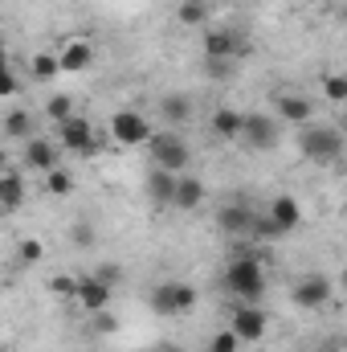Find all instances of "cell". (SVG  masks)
I'll return each instance as SVG.
<instances>
[{
	"label": "cell",
	"mask_w": 347,
	"mask_h": 352,
	"mask_svg": "<svg viewBox=\"0 0 347 352\" xmlns=\"http://www.w3.org/2000/svg\"><path fill=\"white\" fill-rule=\"evenodd\" d=\"M225 291L237 295L241 303H258L265 295V266H261V258H254V254L229 258V266H225Z\"/></svg>",
	"instance_id": "6da1fadb"
},
{
	"label": "cell",
	"mask_w": 347,
	"mask_h": 352,
	"mask_svg": "<svg viewBox=\"0 0 347 352\" xmlns=\"http://www.w3.org/2000/svg\"><path fill=\"white\" fill-rule=\"evenodd\" d=\"M298 152L311 160V164H335L344 156V135L327 123H307L302 135H298Z\"/></svg>",
	"instance_id": "7a4b0ae2"
},
{
	"label": "cell",
	"mask_w": 347,
	"mask_h": 352,
	"mask_svg": "<svg viewBox=\"0 0 347 352\" xmlns=\"http://www.w3.org/2000/svg\"><path fill=\"white\" fill-rule=\"evenodd\" d=\"M147 148H152V164L164 168V173L184 176L188 173V164H192V152H188V144H184L176 131H160V135H152Z\"/></svg>",
	"instance_id": "3957f363"
},
{
	"label": "cell",
	"mask_w": 347,
	"mask_h": 352,
	"mask_svg": "<svg viewBox=\"0 0 347 352\" xmlns=\"http://www.w3.org/2000/svg\"><path fill=\"white\" fill-rule=\"evenodd\" d=\"M282 140V119L278 115H261V111H250L246 115V131H241V144L250 152H274Z\"/></svg>",
	"instance_id": "277c9868"
},
{
	"label": "cell",
	"mask_w": 347,
	"mask_h": 352,
	"mask_svg": "<svg viewBox=\"0 0 347 352\" xmlns=\"http://www.w3.org/2000/svg\"><path fill=\"white\" fill-rule=\"evenodd\" d=\"M196 307V287H188V283H160L156 291H152V311H160V316H188Z\"/></svg>",
	"instance_id": "5b68a950"
},
{
	"label": "cell",
	"mask_w": 347,
	"mask_h": 352,
	"mask_svg": "<svg viewBox=\"0 0 347 352\" xmlns=\"http://www.w3.org/2000/svg\"><path fill=\"white\" fill-rule=\"evenodd\" d=\"M110 140L123 144V148H135V144H152V123L143 119V111H115L110 115Z\"/></svg>",
	"instance_id": "8992f818"
},
{
	"label": "cell",
	"mask_w": 347,
	"mask_h": 352,
	"mask_svg": "<svg viewBox=\"0 0 347 352\" xmlns=\"http://www.w3.org/2000/svg\"><path fill=\"white\" fill-rule=\"evenodd\" d=\"M294 307H302V311H319V307H327L331 303V295H335V283L327 278V274H319V270H311V274H302L298 283H294Z\"/></svg>",
	"instance_id": "52a82bcc"
},
{
	"label": "cell",
	"mask_w": 347,
	"mask_h": 352,
	"mask_svg": "<svg viewBox=\"0 0 347 352\" xmlns=\"http://www.w3.org/2000/svg\"><path fill=\"white\" fill-rule=\"evenodd\" d=\"M229 328H233V336L241 344H258V340H265V332H270V316L261 307H254V303H241V307L229 311Z\"/></svg>",
	"instance_id": "ba28073f"
},
{
	"label": "cell",
	"mask_w": 347,
	"mask_h": 352,
	"mask_svg": "<svg viewBox=\"0 0 347 352\" xmlns=\"http://www.w3.org/2000/svg\"><path fill=\"white\" fill-rule=\"evenodd\" d=\"M58 144L66 148V152H78V156H90L94 148H98V135H94V127H90L82 115H74V119H66V123H58Z\"/></svg>",
	"instance_id": "9c48e42d"
},
{
	"label": "cell",
	"mask_w": 347,
	"mask_h": 352,
	"mask_svg": "<svg viewBox=\"0 0 347 352\" xmlns=\"http://www.w3.org/2000/svg\"><path fill=\"white\" fill-rule=\"evenodd\" d=\"M241 54H246V45H241L237 33H229V29H208L204 33V58L208 62H233Z\"/></svg>",
	"instance_id": "30bf717a"
},
{
	"label": "cell",
	"mask_w": 347,
	"mask_h": 352,
	"mask_svg": "<svg viewBox=\"0 0 347 352\" xmlns=\"http://www.w3.org/2000/svg\"><path fill=\"white\" fill-rule=\"evenodd\" d=\"M94 58H98V50H94V41H86V37H74V41H66V45L58 50L62 74H82V70L94 66Z\"/></svg>",
	"instance_id": "8fae6325"
},
{
	"label": "cell",
	"mask_w": 347,
	"mask_h": 352,
	"mask_svg": "<svg viewBox=\"0 0 347 352\" xmlns=\"http://www.w3.org/2000/svg\"><path fill=\"white\" fill-rule=\"evenodd\" d=\"M58 156H62V144L58 140H45V135H33L25 144V164L33 173H53L58 168Z\"/></svg>",
	"instance_id": "7c38bea8"
},
{
	"label": "cell",
	"mask_w": 347,
	"mask_h": 352,
	"mask_svg": "<svg viewBox=\"0 0 347 352\" xmlns=\"http://www.w3.org/2000/svg\"><path fill=\"white\" fill-rule=\"evenodd\" d=\"M254 221H258V213L250 209V205H225V209H217V226L229 234V238H246V234H254Z\"/></svg>",
	"instance_id": "4fadbf2b"
},
{
	"label": "cell",
	"mask_w": 347,
	"mask_h": 352,
	"mask_svg": "<svg viewBox=\"0 0 347 352\" xmlns=\"http://www.w3.org/2000/svg\"><path fill=\"white\" fill-rule=\"evenodd\" d=\"M110 283H102V278H94V274H82V283H78V307L90 311V316H98V311H106L110 307Z\"/></svg>",
	"instance_id": "5bb4252c"
},
{
	"label": "cell",
	"mask_w": 347,
	"mask_h": 352,
	"mask_svg": "<svg viewBox=\"0 0 347 352\" xmlns=\"http://www.w3.org/2000/svg\"><path fill=\"white\" fill-rule=\"evenodd\" d=\"M176 184H180L176 173L152 168V173H147V201H152L156 209H176Z\"/></svg>",
	"instance_id": "9a60e30c"
},
{
	"label": "cell",
	"mask_w": 347,
	"mask_h": 352,
	"mask_svg": "<svg viewBox=\"0 0 347 352\" xmlns=\"http://www.w3.org/2000/svg\"><path fill=\"white\" fill-rule=\"evenodd\" d=\"M274 111H278L282 123H298V127H307V123L315 119V102H311L307 94H278Z\"/></svg>",
	"instance_id": "2e32d148"
},
{
	"label": "cell",
	"mask_w": 347,
	"mask_h": 352,
	"mask_svg": "<svg viewBox=\"0 0 347 352\" xmlns=\"http://www.w3.org/2000/svg\"><path fill=\"white\" fill-rule=\"evenodd\" d=\"M241 131H246V111H237V107H217V111H213V135H217V140L237 144Z\"/></svg>",
	"instance_id": "e0dca14e"
},
{
	"label": "cell",
	"mask_w": 347,
	"mask_h": 352,
	"mask_svg": "<svg viewBox=\"0 0 347 352\" xmlns=\"http://www.w3.org/2000/svg\"><path fill=\"white\" fill-rule=\"evenodd\" d=\"M192 115H196L192 94H180V90H176V94H164V98H160V119H164V123L180 127V123H188Z\"/></svg>",
	"instance_id": "ac0fdd59"
},
{
	"label": "cell",
	"mask_w": 347,
	"mask_h": 352,
	"mask_svg": "<svg viewBox=\"0 0 347 352\" xmlns=\"http://www.w3.org/2000/svg\"><path fill=\"white\" fill-rule=\"evenodd\" d=\"M200 201H204V180L184 173L180 184H176V209L180 213H192V209H200Z\"/></svg>",
	"instance_id": "d6986e66"
},
{
	"label": "cell",
	"mask_w": 347,
	"mask_h": 352,
	"mask_svg": "<svg viewBox=\"0 0 347 352\" xmlns=\"http://www.w3.org/2000/svg\"><path fill=\"white\" fill-rule=\"evenodd\" d=\"M265 213H270V217H274V221H278L286 234H290V230L302 221V209H298V201H294V197H286V192H282V197H274V201L265 205Z\"/></svg>",
	"instance_id": "ffe728a7"
},
{
	"label": "cell",
	"mask_w": 347,
	"mask_h": 352,
	"mask_svg": "<svg viewBox=\"0 0 347 352\" xmlns=\"http://www.w3.org/2000/svg\"><path fill=\"white\" fill-rule=\"evenodd\" d=\"M21 201H25V180H21V173L8 168L0 176V209L12 213V209H21Z\"/></svg>",
	"instance_id": "44dd1931"
},
{
	"label": "cell",
	"mask_w": 347,
	"mask_h": 352,
	"mask_svg": "<svg viewBox=\"0 0 347 352\" xmlns=\"http://www.w3.org/2000/svg\"><path fill=\"white\" fill-rule=\"evenodd\" d=\"M58 74H62L58 54H45V50H41V54H33V58H29V78H33V82H53Z\"/></svg>",
	"instance_id": "7402d4cb"
},
{
	"label": "cell",
	"mask_w": 347,
	"mask_h": 352,
	"mask_svg": "<svg viewBox=\"0 0 347 352\" xmlns=\"http://www.w3.org/2000/svg\"><path fill=\"white\" fill-rule=\"evenodd\" d=\"M4 135L29 144V140H33V111H8V115H4Z\"/></svg>",
	"instance_id": "603a6c76"
},
{
	"label": "cell",
	"mask_w": 347,
	"mask_h": 352,
	"mask_svg": "<svg viewBox=\"0 0 347 352\" xmlns=\"http://www.w3.org/2000/svg\"><path fill=\"white\" fill-rule=\"evenodd\" d=\"M45 115H49L53 123H66V119H74V98H70V94H53V98L45 102Z\"/></svg>",
	"instance_id": "cb8c5ba5"
},
{
	"label": "cell",
	"mask_w": 347,
	"mask_h": 352,
	"mask_svg": "<svg viewBox=\"0 0 347 352\" xmlns=\"http://www.w3.org/2000/svg\"><path fill=\"white\" fill-rule=\"evenodd\" d=\"M204 16H208V4H200V0H184L176 8V21L180 25H204Z\"/></svg>",
	"instance_id": "d4e9b609"
},
{
	"label": "cell",
	"mask_w": 347,
	"mask_h": 352,
	"mask_svg": "<svg viewBox=\"0 0 347 352\" xmlns=\"http://www.w3.org/2000/svg\"><path fill=\"white\" fill-rule=\"evenodd\" d=\"M45 188L53 197H70L74 192V176L66 173V168H53V173H45Z\"/></svg>",
	"instance_id": "484cf974"
},
{
	"label": "cell",
	"mask_w": 347,
	"mask_h": 352,
	"mask_svg": "<svg viewBox=\"0 0 347 352\" xmlns=\"http://www.w3.org/2000/svg\"><path fill=\"white\" fill-rule=\"evenodd\" d=\"M323 94L327 102H347V74H323Z\"/></svg>",
	"instance_id": "4316f807"
},
{
	"label": "cell",
	"mask_w": 347,
	"mask_h": 352,
	"mask_svg": "<svg viewBox=\"0 0 347 352\" xmlns=\"http://www.w3.org/2000/svg\"><path fill=\"white\" fill-rule=\"evenodd\" d=\"M70 242H74V246H78V250H90V246H94V242H98V230H94V226H90V221H78V226H74V230H70Z\"/></svg>",
	"instance_id": "83f0119b"
},
{
	"label": "cell",
	"mask_w": 347,
	"mask_h": 352,
	"mask_svg": "<svg viewBox=\"0 0 347 352\" xmlns=\"http://www.w3.org/2000/svg\"><path fill=\"white\" fill-rule=\"evenodd\" d=\"M254 234H258V238H282L286 230H282V226H278V221H274V217H270L265 209H261L258 221H254Z\"/></svg>",
	"instance_id": "f1b7e54d"
},
{
	"label": "cell",
	"mask_w": 347,
	"mask_h": 352,
	"mask_svg": "<svg viewBox=\"0 0 347 352\" xmlns=\"http://www.w3.org/2000/svg\"><path fill=\"white\" fill-rule=\"evenodd\" d=\"M90 274H94V278H102V283H110V287H119V278H123V266H119V263H98Z\"/></svg>",
	"instance_id": "f546056e"
},
{
	"label": "cell",
	"mask_w": 347,
	"mask_h": 352,
	"mask_svg": "<svg viewBox=\"0 0 347 352\" xmlns=\"http://www.w3.org/2000/svg\"><path fill=\"white\" fill-rule=\"evenodd\" d=\"M78 283H82V278H70V274H66V278H62V274H58V278H49L53 295H66V299H78Z\"/></svg>",
	"instance_id": "4dcf8cb0"
},
{
	"label": "cell",
	"mask_w": 347,
	"mask_h": 352,
	"mask_svg": "<svg viewBox=\"0 0 347 352\" xmlns=\"http://www.w3.org/2000/svg\"><path fill=\"white\" fill-rule=\"evenodd\" d=\"M237 336H233V328H225V332H217L213 336V344H208V352H237Z\"/></svg>",
	"instance_id": "1f68e13d"
},
{
	"label": "cell",
	"mask_w": 347,
	"mask_h": 352,
	"mask_svg": "<svg viewBox=\"0 0 347 352\" xmlns=\"http://www.w3.org/2000/svg\"><path fill=\"white\" fill-rule=\"evenodd\" d=\"M94 332H98V336H115V332H119V320L110 316V307L94 316Z\"/></svg>",
	"instance_id": "d6a6232c"
},
{
	"label": "cell",
	"mask_w": 347,
	"mask_h": 352,
	"mask_svg": "<svg viewBox=\"0 0 347 352\" xmlns=\"http://www.w3.org/2000/svg\"><path fill=\"white\" fill-rule=\"evenodd\" d=\"M41 254H45V246L37 238H25L21 242V263H41Z\"/></svg>",
	"instance_id": "836d02e7"
},
{
	"label": "cell",
	"mask_w": 347,
	"mask_h": 352,
	"mask_svg": "<svg viewBox=\"0 0 347 352\" xmlns=\"http://www.w3.org/2000/svg\"><path fill=\"white\" fill-rule=\"evenodd\" d=\"M16 90H21V82H16V74L8 70V74H4V82H0V94H4V98H16Z\"/></svg>",
	"instance_id": "e575fe53"
},
{
	"label": "cell",
	"mask_w": 347,
	"mask_h": 352,
	"mask_svg": "<svg viewBox=\"0 0 347 352\" xmlns=\"http://www.w3.org/2000/svg\"><path fill=\"white\" fill-rule=\"evenodd\" d=\"M339 287H344V291H347V266H344V274H339Z\"/></svg>",
	"instance_id": "d590c367"
},
{
	"label": "cell",
	"mask_w": 347,
	"mask_h": 352,
	"mask_svg": "<svg viewBox=\"0 0 347 352\" xmlns=\"http://www.w3.org/2000/svg\"><path fill=\"white\" fill-rule=\"evenodd\" d=\"M339 16H344V21H347V8H344V12H339Z\"/></svg>",
	"instance_id": "8d00e7d4"
},
{
	"label": "cell",
	"mask_w": 347,
	"mask_h": 352,
	"mask_svg": "<svg viewBox=\"0 0 347 352\" xmlns=\"http://www.w3.org/2000/svg\"><path fill=\"white\" fill-rule=\"evenodd\" d=\"M200 4H208V0H200Z\"/></svg>",
	"instance_id": "74e56055"
}]
</instances>
